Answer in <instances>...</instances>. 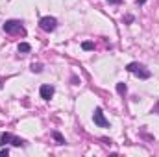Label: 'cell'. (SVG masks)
<instances>
[{
	"instance_id": "52a82bcc",
	"label": "cell",
	"mask_w": 159,
	"mask_h": 157,
	"mask_svg": "<svg viewBox=\"0 0 159 157\" xmlns=\"http://www.w3.org/2000/svg\"><path fill=\"white\" fill-rule=\"evenodd\" d=\"M17 50H19V54H28V52H32V46L28 43H20L17 46Z\"/></svg>"
},
{
	"instance_id": "8fae6325",
	"label": "cell",
	"mask_w": 159,
	"mask_h": 157,
	"mask_svg": "<svg viewBox=\"0 0 159 157\" xmlns=\"http://www.w3.org/2000/svg\"><path fill=\"white\" fill-rule=\"evenodd\" d=\"M81 48H83V50H87V52H89V50H94V43L85 41V43H81Z\"/></svg>"
},
{
	"instance_id": "5bb4252c",
	"label": "cell",
	"mask_w": 159,
	"mask_h": 157,
	"mask_svg": "<svg viewBox=\"0 0 159 157\" xmlns=\"http://www.w3.org/2000/svg\"><path fill=\"white\" fill-rule=\"evenodd\" d=\"M106 2H107V4H117V6L122 4V0H106Z\"/></svg>"
},
{
	"instance_id": "7a4b0ae2",
	"label": "cell",
	"mask_w": 159,
	"mask_h": 157,
	"mask_svg": "<svg viewBox=\"0 0 159 157\" xmlns=\"http://www.w3.org/2000/svg\"><path fill=\"white\" fill-rule=\"evenodd\" d=\"M126 70H128L129 74L137 76L139 79H148V78H152V72H150V69H146V65H143V63H139V61H131V63H128V65H126Z\"/></svg>"
},
{
	"instance_id": "9c48e42d",
	"label": "cell",
	"mask_w": 159,
	"mask_h": 157,
	"mask_svg": "<svg viewBox=\"0 0 159 157\" xmlns=\"http://www.w3.org/2000/svg\"><path fill=\"white\" fill-rule=\"evenodd\" d=\"M117 92H119L120 96H124V94L128 92V87H126L124 81H119V83H117Z\"/></svg>"
},
{
	"instance_id": "5b68a950",
	"label": "cell",
	"mask_w": 159,
	"mask_h": 157,
	"mask_svg": "<svg viewBox=\"0 0 159 157\" xmlns=\"http://www.w3.org/2000/svg\"><path fill=\"white\" fill-rule=\"evenodd\" d=\"M93 122H94V126H98V128H109V120L104 117L102 107H94V113H93Z\"/></svg>"
},
{
	"instance_id": "6da1fadb",
	"label": "cell",
	"mask_w": 159,
	"mask_h": 157,
	"mask_svg": "<svg viewBox=\"0 0 159 157\" xmlns=\"http://www.w3.org/2000/svg\"><path fill=\"white\" fill-rule=\"evenodd\" d=\"M2 30L7 34V35H22L26 37V28H24V22L19 20V19H9L2 24Z\"/></svg>"
},
{
	"instance_id": "8992f818",
	"label": "cell",
	"mask_w": 159,
	"mask_h": 157,
	"mask_svg": "<svg viewBox=\"0 0 159 157\" xmlns=\"http://www.w3.org/2000/svg\"><path fill=\"white\" fill-rule=\"evenodd\" d=\"M54 92H56V89H54V85H41V89H39V94H41V98L43 100H50L52 96H54Z\"/></svg>"
},
{
	"instance_id": "e0dca14e",
	"label": "cell",
	"mask_w": 159,
	"mask_h": 157,
	"mask_svg": "<svg viewBox=\"0 0 159 157\" xmlns=\"http://www.w3.org/2000/svg\"><path fill=\"white\" fill-rule=\"evenodd\" d=\"M0 89H2V79H0Z\"/></svg>"
},
{
	"instance_id": "9a60e30c",
	"label": "cell",
	"mask_w": 159,
	"mask_h": 157,
	"mask_svg": "<svg viewBox=\"0 0 159 157\" xmlns=\"http://www.w3.org/2000/svg\"><path fill=\"white\" fill-rule=\"evenodd\" d=\"M0 154H4V155H7V154H9V150H7V148H2V150H0Z\"/></svg>"
},
{
	"instance_id": "7c38bea8",
	"label": "cell",
	"mask_w": 159,
	"mask_h": 157,
	"mask_svg": "<svg viewBox=\"0 0 159 157\" xmlns=\"http://www.w3.org/2000/svg\"><path fill=\"white\" fill-rule=\"evenodd\" d=\"M122 20H124V22H126V24H131V22H133V20H135V17H133V15H126V17H124V19H122Z\"/></svg>"
},
{
	"instance_id": "30bf717a",
	"label": "cell",
	"mask_w": 159,
	"mask_h": 157,
	"mask_svg": "<svg viewBox=\"0 0 159 157\" xmlns=\"http://www.w3.org/2000/svg\"><path fill=\"white\" fill-rule=\"evenodd\" d=\"M32 72H35V74H39V72H43V65L41 63H32Z\"/></svg>"
},
{
	"instance_id": "2e32d148",
	"label": "cell",
	"mask_w": 159,
	"mask_h": 157,
	"mask_svg": "<svg viewBox=\"0 0 159 157\" xmlns=\"http://www.w3.org/2000/svg\"><path fill=\"white\" fill-rule=\"evenodd\" d=\"M135 4L137 6H143V4H146V0H135Z\"/></svg>"
},
{
	"instance_id": "277c9868",
	"label": "cell",
	"mask_w": 159,
	"mask_h": 157,
	"mask_svg": "<svg viewBox=\"0 0 159 157\" xmlns=\"http://www.w3.org/2000/svg\"><path fill=\"white\" fill-rule=\"evenodd\" d=\"M39 28L43 32H46V34H50V32H54L56 28H57V19L56 17H41L39 19Z\"/></svg>"
},
{
	"instance_id": "3957f363",
	"label": "cell",
	"mask_w": 159,
	"mask_h": 157,
	"mask_svg": "<svg viewBox=\"0 0 159 157\" xmlns=\"http://www.w3.org/2000/svg\"><path fill=\"white\" fill-rule=\"evenodd\" d=\"M0 144L2 146H6V144H11V146H17V148H24L26 146V141L24 139H20V137H17V135H13V133H2L0 135Z\"/></svg>"
},
{
	"instance_id": "4fadbf2b",
	"label": "cell",
	"mask_w": 159,
	"mask_h": 157,
	"mask_svg": "<svg viewBox=\"0 0 159 157\" xmlns=\"http://www.w3.org/2000/svg\"><path fill=\"white\" fill-rule=\"evenodd\" d=\"M150 113H152V115H154V113H159V100H157V104H156V105L150 109Z\"/></svg>"
},
{
	"instance_id": "ba28073f",
	"label": "cell",
	"mask_w": 159,
	"mask_h": 157,
	"mask_svg": "<svg viewBox=\"0 0 159 157\" xmlns=\"http://www.w3.org/2000/svg\"><path fill=\"white\" fill-rule=\"evenodd\" d=\"M52 137H54V141H56L57 144H65V137H63L59 131H52Z\"/></svg>"
}]
</instances>
